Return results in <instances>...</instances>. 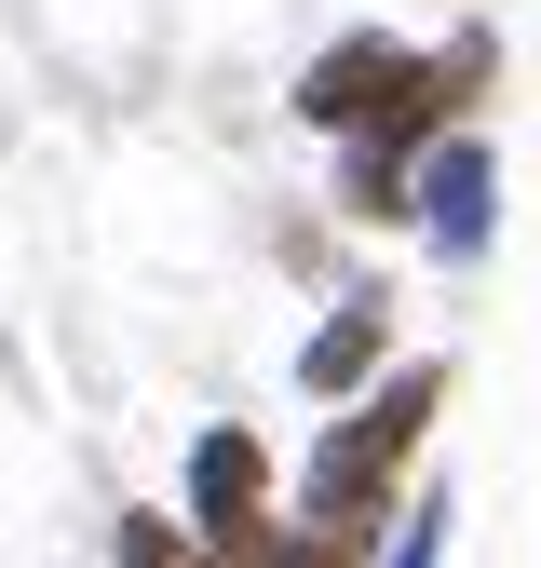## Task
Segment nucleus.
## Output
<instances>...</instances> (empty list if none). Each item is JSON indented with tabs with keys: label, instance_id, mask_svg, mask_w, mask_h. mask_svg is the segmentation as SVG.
Wrapping results in <instances>:
<instances>
[{
	"label": "nucleus",
	"instance_id": "4",
	"mask_svg": "<svg viewBox=\"0 0 541 568\" xmlns=\"http://www.w3.org/2000/svg\"><path fill=\"white\" fill-rule=\"evenodd\" d=\"M257 515H285V460H270V434H257V419H203L190 460H176V528L217 555V541H244Z\"/></svg>",
	"mask_w": 541,
	"mask_h": 568
},
{
	"label": "nucleus",
	"instance_id": "8",
	"mask_svg": "<svg viewBox=\"0 0 541 568\" xmlns=\"http://www.w3.org/2000/svg\"><path fill=\"white\" fill-rule=\"evenodd\" d=\"M447 528H460L447 487H406V515L379 528V555H366V568H447Z\"/></svg>",
	"mask_w": 541,
	"mask_h": 568
},
{
	"label": "nucleus",
	"instance_id": "7",
	"mask_svg": "<svg viewBox=\"0 0 541 568\" xmlns=\"http://www.w3.org/2000/svg\"><path fill=\"white\" fill-rule=\"evenodd\" d=\"M203 568H366L353 541H325V528H298V515H257L244 541H217Z\"/></svg>",
	"mask_w": 541,
	"mask_h": 568
},
{
	"label": "nucleus",
	"instance_id": "6",
	"mask_svg": "<svg viewBox=\"0 0 541 568\" xmlns=\"http://www.w3.org/2000/svg\"><path fill=\"white\" fill-rule=\"evenodd\" d=\"M379 366H392V284H353V298L298 338V393H312V406H353Z\"/></svg>",
	"mask_w": 541,
	"mask_h": 568
},
{
	"label": "nucleus",
	"instance_id": "1",
	"mask_svg": "<svg viewBox=\"0 0 541 568\" xmlns=\"http://www.w3.org/2000/svg\"><path fill=\"white\" fill-rule=\"evenodd\" d=\"M447 352H392V366L353 393L312 434V460H298V528H325V541H353V555H379V528L406 515V487H420V447H433V419H447Z\"/></svg>",
	"mask_w": 541,
	"mask_h": 568
},
{
	"label": "nucleus",
	"instance_id": "2",
	"mask_svg": "<svg viewBox=\"0 0 541 568\" xmlns=\"http://www.w3.org/2000/svg\"><path fill=\"white\" fill-rule=\"evenodd\" d=\"M488 95H501V28H488V14H460L447 41H420L406 95H392L366 135H338V176H325V203H338L353 231H406V163H420L433 135H460Z\"/></svg>",
	"mask_w": 541,
	"mask_h": 568
},
{
	"label": "nucleus",
	"instance_id": "5",
	"mask_svg": "<svg viewBox=\"0 0 541 568\" xmlns=\"http://www.w3.org/2000/svg\"><path fill=\"white\" fill-rule=\"evenodd\" d=\"M406 68H420V41H392V28H338V41H312V68L285 82V109L338 150V135H366V122L406 95Z\"/></svg>",
	"mask_w": 541,
	"mask_h": 568
},
{
	"label": "nucleus",
	"instance_id": "3",
	"mask_svg": "<svg viewBox=\"0 0 541 568\" xmlns=\"http://www.w3.org/2000/svg\"><path fill=\"white\" fill-rule=\"evenodd\" d=\"M406 231H420L433 271H488V244H501V150L473 122L406 163Z\"/></svg>",
	"mask_w": 541,
	"mask_h": 568
},
{
	"label": "nucleus",
	"instance_id": "9",
	"mask_svg": "<svg viewBox=\"0 0 541 568\" xmlns=\"http://www.w3.org/2000/svg\"><path fill=\"white\" fill-rule=\"evenodd\" d=\"M109 568H203V541H190L176 515H122V528H109Z\"/></svg>",
	"mask_w": 541,
	"mask_h": 568
}]
</instances>
